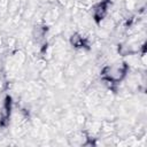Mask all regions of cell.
<instances>
[{"mask_svg":"<svg viewBox=\"0 0 147 147\" xmlns=\"http://www.w3.org/2000/svg\"><path fill=\"white\" fill-rule=\"evenodd\" d=\"M25 59H26V56H25V54H24L22 51H16V52L14 53V55H13V61H14L17 65L23 64V63L25 62Z\"/></svg>","mask_w":147,"mask_h":147,"instance_id":"cell-1","label":"cell"},{"mask_svg":"<svg viewBox=\"0 0 147 147\" xmlns=\"http://www.w3.org/2000/svg\"><path fill=\"white\" fill-rule=\"evenodd\" d=\"M124 1L126 3L127 9H133V7L136 6V2H137V0H124Z\"/></svg>","mask_w":147,"mask_h":147,"instance_id":"cell-2","label":"cell"},{"mask_svg":"<svg viewBox=\"0 0 147 147\" xmlns=\"http://www.w3.org/2000/svg\"><path fill=\"white\" fill-rule=\"evenodd\" d=\"M1 45H2V38L0 37V47H1Z\"/></svg>","mask_w":147,"mask_h":147,"instance_id":"cell-3","label":"cell"}]
</instances>
